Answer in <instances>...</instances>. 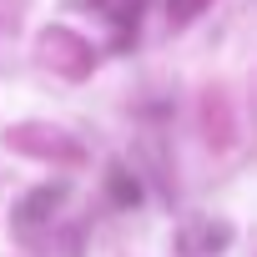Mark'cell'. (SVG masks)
<instances>
[{
    "label": "cell",
    "mask_w": 257,
    "mask_h": 257,
    "mask_svg": "<svg viewBox=\"0 0 257 257\" xmlns=\"http://www.w3.org/2000/svg\"><path fill=\"white\" fill-rule=\"evenodd\" d=\"M197 237H182V252H222L227 242H232V227L227 222H202V227H192Z\"/></svg>",
    "instance_id": "cell-2"
},
{
    "label": "cell",
    "mask_w": 257,
    "mask_h": 257,
    "mask_svg": "<svg viewBox=\"0 0 257 257\" xmlns=\"http://www.w3.org/2000/svg\"><path fill=\"white\" fill-rule=\"evenodd\" d=\"M207 6H212V0H172V6H167V16H172V26H187V21H197Z\"/></svg>",
    "instance_id": "cell-4"
},
{
    "label": "cell",
    "mask_w": 257,
    "mask_h": 257,
    "mask_svg": "<svg viewBox=\"0 0 257 257\" xmlns=\"http://www.w3.org/2000/svg\"><path fill=\"white\" fill-rule=\"evenodd\" d=\"M61 197H66V187H36V197H26L16 207V227H36L41 217H51L61 207Z\"/></svg>",
    "instance_id": "cell-1"
},
{
    "label": "cell",
    "mask_w": 257,
    "mask_h": 257,
    "mask_svg": "<svg viewBox=\"0 0 257 257\" xmlns=\"http://www.w3.org/2000/svg\"><path fill=\"white\" fill-rule=\"evenodd\" d=\"M111 202H116V207H137V202H142V187H137L132 177H126L121 167L111 172Z\"/></svg>",
    "instance_id": "cell-3"
}]
</instances>
